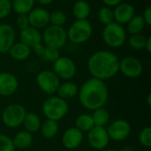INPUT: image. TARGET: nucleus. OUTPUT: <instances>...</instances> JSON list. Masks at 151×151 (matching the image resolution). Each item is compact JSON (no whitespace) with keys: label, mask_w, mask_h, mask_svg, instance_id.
Returning <instances> with one entry per match:
<instances>
[{"label":"nucleus","mask_w":151,"mask_h":151,"mask_svg":"<svg viewBox=\"0 0 151 151\" xmlns=\"http://www.w3.org/2000/svg\"><path fill=\"white\" fill-rule=\"evenodd\" d=\"M78 96L81 104L93 111L104 107L109 98V89L105 81L91 77L79 88Z\"/></svg>","instance_id":"f257e3e1"},{"label":"nucleus","mask_w":151,"mask_h":151,"mask_svg":"<svg viewBox=\"0 0 151 151\" xmlns=\"http://www.w3.org/2000/svg\"><path fill=\"white\" fill-rule=\"evenodd\" d=\"M87 67L93 78L105 81L119 73V58L111 51L98 50L88 58Z\"/></svg>","instance_id":"f03ea898"},{"label":"nucleus","mask_w":151,"mask_h":151,"mask_svg":"<svg viewBox=\"0 0 151 151\" xmlns=\"http://www.w3.org/2000/svg\"><path fill=\"white\" fill-rule=\"evenodd\" d=\"M42 111L47 119L58 122L67 115L69 111V104L66 100L57 96H51L42 103Z\"/></svg>","instance_id":"7ed1b4c3"},{"label":"nucleus","mask_w":151,"mask_h":151,"mask_svg":"<svg viewBox=\"0 0 151 151\" xmlns=\"http://www.w3.org/2000/svg\"><path fill=\"white\" fill-rule=\"evenodd\" d=\"M67 40L74 44H82L88 42L93 34V27L88 20H75L68 28Z\"/></svg>","instance_id":"20e7f679"},{"label":"nucleus","mask_w":151,"mask_h":151,"mask_svg":"<svg viewBox=\"0 0 151 151\" xmlns=\"http://www.w3.org/2000/svg\"><path fill=\"white\" fill-rule=\"evenodd\" d=\"M102 37L106 45L111 48L121 47L127 39V32L122 25L112 22L104 27Z\"/></svg>","instance_id":"39448f33"},{"label":"nucleus","mask_w":151,"mask_h":151,"mask_svg":"<svg viewBox=\"0 0 151 151\" xmlns=\"http://www.w3.org/2000/svg\"><path fill=\"white\" fill-rule=\"evenodd\" d=\"M27 111L22 104H12L7 105L2 112V120L9 128H17L22 126Z\"/></svg>","instance_id":"423d86ee"},{"label":"nucleus","mask_w":151,"mask_h":151,"mask_svg":"<svg viewBox=\"0 0 151 151\" xmlns=\"http://www.w3.org/2000/svg\"><path fill=\"white\" fill-rule=\"evenodd\" d=\"M42 37L45 46L53 47L58 50L63 48L67 41V34L65 29L63 27L53 25H50L45 27Z\"/></svg>","instance_id":"0eeeda50"},{"label":"nucleus","mask_w":151,"mask_h":151,"mask_svg":"<svg viewBox=\"0 0 151 151\" xmlns=\"http://www.w3.org/2000/svg\"><path fill=\"white\" fill-rule=\"evenodd\" d=\"M36 83L39 88L47 95L56 94L60 85V80L51 70H42L36 76Z\"/></svg>","instance_id":"6e6552de"},{"label":"nucleus","mask_w":151,"mask_h":151,"mask_svg":"<svg viewBox=\"0 0 151 151\" xmlns=\"http://www.w3.org/2000/svg\"><path fill=\"white\" fill-rule=\"evenodd\" d=\"M59 80L70 81L77 73V67L74 61L68 57H59L53 62V70Z\"/></svg>","instance_id":"1a4fd4ad"},{"label":"nucleus","mask_w":151,"mask_h":151,"mask_svg":"<svg viewBox=\"0 0 151 151\" xmlns=\"http://www.w3.org/2000/svg\"><path fill=\"white\" fill-rule=\"evenodd\" d=\"M110 140L115 142H122L127 139L131 134L130 123L122 119L113 120L106 128Z\"/></svg>","instance_id":"9d476101"},{"label":"nucleus","mask_w":151,"mask_h":151,"mask_svg":"<svg viewBox=\"0 0 151 151\" xmlns=\"http://www.w3.org/2000/svg\"><path fill=\"white\" fill-rule=\"evenodd\" d=\"M119 72L129 79H135L142 75L143 72L142 63L134 57H125L119 59Z\"/></svg>","instance_id":"9b49d317"},{"label":"nucleus","mask_w":151,"mask_h":151,"mask_svg":"<svg viewBox=\"0 0 151 151\" xmlns=\"http://www.w3.org/2000/svg\"><path fill=\"white\" fill-rule=\"evenodd\" d=\"M88 142L96 150H104L110 142L107 130L104 127H94L88 132Z\"/></svg>","instance_id":"f8f14e48"},{"label":"nucleus","mask_w":151,"mask_h":151,"mask_svg":"<svg viewBox=\"0 0 151 151\" xmlns=\"http://www.w3.org/2000/svg\"><path fill=\"white\" fill-rule=\"evenodd\" d=\"M84 140V134L75 127L67 128L61 138L63 146L69 150H73L78 149Z\"/></svg>","instance_id":"ddd939ff"},{"label":"nucleus","mask_w":151,"mask_h":151,"mask_svg":"<svg viewBox=\"0 0 151 151\" xmlns=\"http://www.w3.org/2000/svg\"><path fill=\"white\" fill-rule=\"evenodd\" d=\"M29 26L36 29L46 27L50 24V12L43 7L33 8L27 14Z\"/></svg>","instance_id":"4468645a"},{"label":"nucleus","mask_w":151,"mask_h":151,"mask_svg":"<svg viewBox=\"0 0 151 151\" xmlns=\"http://www.w3.org/2000/svg\"><path fill=\"white\" fill-rule=\"evenodd\" d=\"M19 88V81L17 77L8 72L0 73V96H11Z\"/></svg>","instance_id":"2eb2a0df"},{"label":"nucleus","mask_w":151,"mask_h":151,"mask_svg":"<svg viewBox=\"0 0 151 151\" xmlns=\"http://www.w3.org/2000/svg\"><path fill=\"white\" fill-rule=\"evenodd\" d=\"M14 27L9 24H0V53H8L10 48L15 42Z\"/></svg>","instance_id":"dca6fc26"},{"label":"nucleus","mask_w":151,"mask_h":151,"mask_svg":"<svg viewBox=\"0 0 151 151\" xmlns=\"http://www.w3.org/2000/svg\"><path fill=\"white\" fill-rule=\"evenodd\" d=\"M135 15V9L129 3H120L113 10L114 21L120 24H127L129 20Z\"/></svg>","instance_id":"f3484780"},{"label":"nucleus","mask_w":151,"mask_h":151,"mask_svg":"<svg viewBox=\"0 0 151 151\" xmlns=\"http://www.w3.org/2000/svg\"><path fill=\"white\" fill-rule=\"evenodd\" d=\"M19 39H20L21 42L27 45L31 49L35 45L42 43V34L40 33V31L35 27H30V26L28 27L25 28L24 30L20 31Z\"/></svg>","instance_id":"a211bd4d"},{"label":"nucleus","mask_w":151,"mask_h":151,"mask_svg":"<svg viewBox=\"0 0 151 151\" xmlns=\"http://www.w3.org/2000/svg\"><path fill=\"white\" fill-rule=\"evenodd\" d=\"M78 92L79 87L75 82L71 81H65L63 83H60L56 94L57 96L67 101L68 99H72L78 96Z\"/></svg>","instance_id":"6ab92c4d"},{"label":"nucleus","mask_w":151,"mask_h":151,"mask_svg":"<svg viewBox=\"0 0 151 151\" xmlns=\"http://www.w3.org/2000/svg\"><path fill=\"white\" fill-rule=\"evenodd\" d=\"M31 48L21 42H14L10 48L8 53L10 57L16 61H24L31 55Z\"/></svg>","instance_id":"aec40b11"},{"label":"nucleus","mask_w":151,"mask_h":151,"mask_svg":"<svg viewBox=\"0 0 151 151\" xmlns=\"http://www.w3.org/2000/svg\"><path fill=\"white\" fill-rule=\"evenodd\" d=\"M73 15L76 20H85L90 15L91 7L89 4L85 0H78L73 5Z\"/></svg>","instance_id":"412c9836"},{"label":"nucleus","mask_w":151,"mask_h":151,"mask_svg":"<svg viewBox=\"0 0 151 151\" xmlns=\"http://www.w3.org/2000/svg\"><path fill=\"white\" fill-rule=\"evenodd\" d=\"M59 130L58 122L51 119H46L41 124L40 131L43 138L50 140L56 137Z\"/></svg>","instance_id":"4be33fe9"},{"label":"nucleus","mask_w":151,"mask_h":151,"mask_svg":"<svg viewBox=\"0 0 151 151\" xmlns=\"http://www.w3.org/2000/svg\"><path fill=\"white\" fill-rule=\"evenodd\" d=\"M13 145L15 149L19 150H25L28 147H30L33 143V135L31 133L24 130L17 133L13 139Z\"/></svg>","instance_id":"5701e85b"},{"label":"nucleus","mask_w":151,"mask_h":151,"mask_svg":"<svg viewBox=\"0 0 151 151\" xmlns=\"http://www.w3.org/2000/svg\"><path fill=\"white\" fill-rule=\"evenodd\" d=\"M41 124H42L41 119L39 118V116L36 113L27 112L22 126H24L26 131H27L31 134H34L40 130Z\"/></svg>","instance_id":"b1692460"},{"label":"nucleus","mask_w":151,"mask_h":151,"mask_svg":"<svg viewBox=\"0 0 151 151\" xmlns=\"http://www.w3.org/2000/svg\"><path fill=\"white\" fill-rule=\"evenodd\" d=\"M95 127L92 116L88 113L79 115L75 119V127L82 133H88Z\"/></svg>","instance_id":"393cba45"},{"label":"nucleus","mask_w":151,"mask_h":151,"mask_svg":"<svg viewBox=\"0 0 151 151\" xmlns=\"http://www.w3.org/2000/svg\"><path fill=\"white\" fill-rule=\"evenodd\" d=\"M35 0H12V9L18 14H26L27 15L28 12L34 8Z\"/></svg>","instance_id":"a878e982"},{"label":"nucleus","mask_w":151,"mask_h":151,"mask_svg":"<svg viewBox=\"0 0 151 151\" xmlns=\"http://www.w3.org/2000/svg\"><path fill=\"white\" fill-rule=\"evenodd\" d=\"M93 119V122L95 127H104L110 121V113L104 108H99L93 111V114L91 115Z\"/></svg>","instance_id":"bb28decb"},{"label":"nucleus","mask_w":151,"mask_h":151,"mask_svg":"<svg viewBox=\"0 0 151 151\" xmlns=\"http://www.w3.org/2000/svg\"><path fill=\"white\" fill-rule=\"evenodd\" d=\"M127 25V31L131 35L141 34V32L144 29L146 26L142 15H134Z\"/></svg>","instance_id":"cd10ccee"},{"label":"nucleus","mask_w":151,"mask_h":151,"mask_svg":"<svg viewBox=\"0 0 151 151\" xmlns=\"http://www.w3.org/2000/svg\"><path fill=\"white\" fill-rule=\"evenodd\" d=\"M97 18L100 23L104 24V26L109 25L114 22L113 11L108 6H103L99 9L97 12Z\"/></svg>","instance_id":"c85d7f7f"},{"label":"nucleus","mask_w":151,"mask_h":151,"mask_svg":"<svg viewBox=\"0 0 151 151\" xmlns=\"http://www.w3.org/2000/svg\"><path fill=\"white\" fill-rule=\"evenodd\" d=\"M147 37L142 34L131 35L128 39V45L134 50H142L145 48Z\"/></svg>","instance_id":"c756f323"},{"label":"nucleus","mask_w":151,"mask_h":151,"mask_svg":"<svg viewBox=\"0 0 151 151\" xmlns=\"http://www.w3.org/2000/svg\"><path fill=\"white\" fill-rule=\"evenodd\" d=\"M67 20L66 14L61 10H56L50 12V23L53 26L63 27Z\"/></svg>","instance_id":"7c9ffc66"},{"label":"nucleus","mask_w":151,"mask_h":151,"mask_svg":"<svg viewBox=\"0 0 151 151\" xmlns=\"http://www.w3.org/2000/svg\"><path fill=\"white\" fill-rule=\"evenodd\" d=\"M140 144L144 148H150L151 147V127H144L139 134L138 137Z\"/></svg>","instance_id":"2f4dec72"},{"label":"nucleus","mask_w":151,"mask_h":151,"mask_svg":"<svg viewBox=\"0 0 151 151\" xmlns=\"http://www.w3.org/2000/svg\"><path fill=\"white\" fill-rule=\"evenodd\" d=\"M59 57H60L59 50L53 48V47H50V46H45L43 54L42 56L43 59L49 62H55Z\"/></svg>","instance_id":"473e14b6"},{"label":"nucleus","mask_w":151,"mask_h":151,"mask_svg":"<svg viewBox=\"0 0 151 151\" xmlns=\"http://www.w3.org/2000/svg\"><path fill=\"white\" fill-rule=\"evenodd\" d=\"M15 147L13 145L12 139L8 135L0 134V151H14Z\"/></svg>","instance_id":"72a5a7b5"},{"label":"nucleus","mask_w":151,"mask_h":151,"mask_svg":"<svg viewBox=\"0 0 151 151\" xmlns=\"http://www.w3.org/2000/svg\"><path fill=\"white\" fill-rule=\"evenodd\" d=\"M12 3L8 0H0V19L10 15L12 12Z\"/></svg>","instance_id":"f704fd0d"},{"label":"nucleus","mask_w":151,"mask_h":151,"mask_svg":"<svg viewBox=\"0 0 151 151\" xmlns=\"http://www.w3.org/2000/svg\"><path fill=\"white\" fill-rule=\"evenodd\" d=\"M16 26L21 31V30H24L25 28L28 27H29V21H28V18H27V15L26 14H20V15H18L17 18H16Z\"/></svg>","instance_id":"c9c22d12"},{"label":"nucleus","mask_w":151,"mask_h":151,"mask_svg":"<svg viewBox=\"0 0 151 151\" xmlns=\"http://www.w3.org/2000/svg\"><path fill=\"white\" fill-rule=\"evenodd\" d=\"M143 19H144V22L147 26H151V7L150 6H148L144 12H143V14L142 15Z\"/></svg>","instance_id":"e433bc0d"},{"label":"nucleus","mask_w":151,"mask_h":151,"mask_svg":"<svg viewBox=\"0 0 151 151\" xmlns=\"http://www.w3.org/2000/svg\"><path fill=\"white\" fill-rule=\"evenodd\" d=\"M44 48L45 46L42 44V43H39V44H36L35 45L31 50H33V51L39 57H42V54H43V51H44Z\"/></svg>","instance_id":"4c0bfd02"},{"label":"nucleus","mask_w":151,"mask_h":151,"mask_svg":"<svg viewBox=\"0 0 151 151\" xmlns=\"http://www.w3.org/2000/svg\"><path fill=\"white\" fill-rule=\"evenodd\" d=\"M103 3L108 6V7H112V6H117L120 3H122V0H102Z\"/></svg>","instance_id":"58836bf2"},{"label":"nucleus","mask_w":151,"mask_h":151,"mask_svg":"<svg viewBox=\"0 0 151 151\" xmlns=\"http://www.w3.org/2000/svg\"><path fill=\"white\" fill-rule=\"evenodd\" d=\"M144 49H146V50H147V51H148L149 53H150L151 52V37L150 36L147 37V41H146V44H145V48H144Z\"/></svg>","instance_id":"ea45409f"},{"label":"nucleus","mask_w":151,"mask_h":151,"mask_svg":"<svg viewBox=\"0 0 151 151\" xmlns=\"http://www.w3.org/2000/svg\"><path fill=\"white\" fill-rule=\"evenodd\" d=\"M54 0H35V2L38 3L41 5H48L50 4Z\"/></svg>","instance_id":"a19ab883"},{"label":"nucleus","mask_w":151,"mask_h":151,"mask_svg":"<svg viewBox=\"0 0 151 151\" xmlns=\"http://www.w3.org/2000/svg\"><path fill=\"white\" fill-rule=\"evenodd\" d=\"M119 151H133V150H132V149H131V148H129V147H124L123 149H121Z\"/></svg>","instance_id":"79ce46f5"},{"label":"nucleus","mask_w":151,"mask_h":151,"mask_svg":"<svg viewBox=\"0 0 151 151\" xmlns=\"http://www.w3.org/2000/svg\"><path fill=\"white\" fill-rule=\"evenodd\" d=\"M150 94H149V96H148V104H149V106H151V100H150Z\"/></svg>","instance_id":"37998d69"},{"label":"nucleus","mask_w":151,"mask_h":151,"mask_svg":"<svg viewBox=\"0 0 151 151\" xmlns=\"http://www.w3.org/2000/svg\"><path fill=\"white\" fill-rule=\"evenodd\" d=\"M102 151H119L118 150H114V149H109V150H104Z\"/></svg>","instance_id":"c03bdc74"},{"label":"nucleus","mask_w":151,"mask_h":151,"mask_svg":"<svg viewBox=\"0 0 151 151\" xmlns=\"http://www.w3.org/2000/svg\"><path fill=\"white\" fill-rule=\"evenodd\" d=\"M0 73H1V64H0Z\"/></svg>","instance_id":"a18cd8bd"},{"label":"nucleus","mask_w":151,"mask_h":151,"mask_svg":"<svg viewBox=\"0 0 151 151\" xmlns=\"http://www.w3.org/2000/svg\"><path fill=\"white\" fill-rule=\"evenodd\" d=\"M80 151H88V150H80Z\"/></svg>","instance_id":"49530a36"},{"label":"nucleus","mask_w":151,"mask_h":151,"mask_svg":"<svg viewBox=\"0 0 151 151\" xmlns=\"http://www.w3.org/2000/svg\"><path fill=\"white\" fill-rule=\"evenodd\" d=\"M8 1H10V2H11V1H12V0H8Z\"/></svg>","instance_id":"de8ad7c7"}]
</instances>
